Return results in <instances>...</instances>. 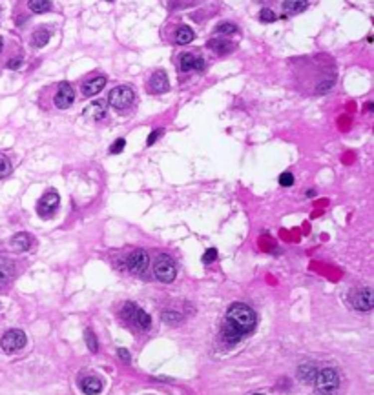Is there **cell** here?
<instances>
[{
	"instance_id": "obj_1",
	"label": "cell",
	"mask_w": 374,
	"mask_h": 395,
	"mask_svg": "<svg viewBox=\"0 0 374 395\" xmlns=\"http://www.w3.org/2000/svg\"><path fill=\"white\" fill-rule=\"evenodd\" d=\"M256 322L257 317L250 306L243 304V302L230 304L226 315H224L223 328H221V341L228 346L239 343L246 333H250L256 328Z\"/></svg>"
},
{
	"instance_id": "obj_2",
	"label": "cell",
	"mask_w": 374,
	"mask_h": 395,
	"mask_svg": "<svg viewBox=\"0 0 374 395\" xmlns=\"http://www.w3.org/2000/svg\"><path fill=\"white\" fill-rule=\"evenodd\" d=\"M314 388L320 395H332L340 388V375L334 368H321L314 377Z\"/></svg>"
},
{
	"instance_id": "obj_3",
	"label": "cell",
	"mask_w": 374,
	"mask_h": 395,
	"mask_svg": "<svg viewBox=\"0 0 374 395\" xmlns=\"http://www.w3.org/2000/svg\"><path fill=\"white\" fill-rule=\"evenodd\" d=\"M121 315H123V319L128 322V324L135 326L137 330H143V332L152 326L150 315L143 310V308H139V306L135 304V302H126V304L123 306V310H121Z\"/></svg>"
},
{
	"instance_id": "obj_4",
	"label": "cell",
	"mask_w": 374,
	"mask_h": 395,
	"mask_svg": "<svg viewBox=\"0 0 374 395\" xmlns=\"http://www.w3.org/2000/svg\"><path fill=\"white\" fill-rule=\"evenodd\" d=\"M135 102V93L134 90L130 88V86H115L112 91H110V95H108V104L112 106L113 110L117 111H126L130 110Z\"/></svg>"
},
{
	"instance_id": "obj_5",
	"label": "cell",
	"mask_w": 374,
	"mask_h": 395,
	"mask_svg": "<svg viewBox=\"0 0 374 395\" xmlns=\"http://www.w3.org/2000/svg\"><path fill=\"white\" fill-rule=\"evenodd\" d=\"M154 271H155V277H157L161 282H172V280L176 279V275H177L176 263L172 261L170 255L161 253L159 257L155 259Z\"/></svg>"
},
{
	"instance_id": "obj_6",
	"label": "cell",
	"mask_w": 374,
	"mask_h": 395,
	"mask_svg": "<svg viewBox=\"0 0 374 395\" xmlns=\"http://www.w3.org/2000/svg\"><path fill=\"white\" fill-rule=\"evenodd\" d=\"M349 302L353 308L360 311H369L371 308L374 306V295H373V290L371 288H354L351 290L349 293Z\"/></svg>"
},
{
	"instance_id": "obj_7",
	"label": "cell",
	"mask_w": 374,
	"mask_h": 395,
	"mask_svg": "<svg viewBox=\"0 0 374 395\" xmlns=\"http://www.w3.org/2000/svg\"><path fill=\"white\" fill-rule=\"evenodd\" d=\"M0 346H2V350L5 353L18 352V350L26 346V333L22 330H16V328L15 330H7L0 339Z\"/></svg>"
},
{
	"instance_id": "obj_8",
	"label": "cell",
	"mask_w": 374,
	"mask_h": 395,
	"mask_svg": "<svg viewBox=\"0 0 374 395\" xmlns=\"http://www.w3.org/2000/svg\"><path fill=\"white\" fill-rule=\"evenodd\" d=\"M59 204H60V197L57 191L49 190L46 191L40 199H38L37 202V213L42 219H48V217H51L55 213V211L59 210Z\"/></svg>"
},
{
	"instance_id": "obj_9",
	"label": "cell",
	"mask_w": 374,
	"mask_h": 395,
	"mask_svg": "<svg viewBox=\"0 0 374 395\" xmlns=\"http://www.w3.org/2000/svg\"><path fill=\"white\" fill-rule=\"evenodd\" d=\"M148 263H150V259H148V253H146L145 250H134V252L130 253L128 261H126V268H128L132 273L141 275L146 271Z\"/></svg>"
},
{
	"instance_id": "obj_10",
	"label": "cell",
	"mask_w": 374,
	"mask_h": 395,
	"mask_svg": "<svg viewBox=\"0 0 374 395\" xmlns=\"http://www.w3.org/2000/svg\"><path fill=\"white\" fill-rule=\"evenodd\" d=\"M55 106L59 110H68L71 104L75 102V91L71 88L70 82H60L59 88H57V93H55Z\"/></svg>"
},
{
	"instance_id": "obj_11",
	"label": "cell",
	"mask_w": 374,
	"mask_h": 395,
	"mask_svg": "<svg viewBox=\"0 0 374 395\" xmlns=\"http://www.w3.org/2000/svg\"><path fill=\"white\" fill-rule=\"evenodd\" d=\"M170 90V82H168V77L163 69H157L152 73V77L148 79V93L152 95H163L166 91Z\"/></svg>"
},
{
	"instance_id": "obj_12",
	"label": "cell",
	"mask_w": 374,
	"mask_h": 395,
	"mask_svg": "<svg viewBox=\"0 0 374 395\" xmlns=\"http://www.w3.org/2000/svg\"><path fill=\"white\" fill-rule=\"evenodd\" d=\"M179 68H181L183 73H188V71H203L204 58L197 57V55H193V53H185V55H181Z\"/></svg>"
},
{
	"instance_id": "obj_13",
	"label": "cell",
	"mask_w": 374,
	"mask_h": 395,
	"mask_svg": "<svg viewBox=\"0 0 374 395\" xmlns=\"http://www.w3.org/2000/svg\"><path fill=\"white\" fill-rule=\"evenodd\" d=\"M106 111H108L106 100H95V102H91V104L82 111V117L91 119V121H101V119L106 117Z\"/></svg>"
},
{
	"instance_id": "obj_14",
	"label": "cell",
	"mask_w": 374,
	"mask_h": 395,
	"mask_svg": "<svg viewBox=\"0 0 374 395\" xmlns=\"http://www.w3.org/2000/svg\"><path fill=\"white\" fill-rule=\"evenodd\" d=\"M106 86V77H102V75H99V77H93V79H90L88 82H84L82 84V95L84 97H93L97 95L99 91H102V88Z\"/></svg>"
},
{
	"instance_id": "obj_15",
	"label": "cell",
	"mask_w": 374,
	"mask_h": 395,
	"mask_svg": "<svg viewBox=\"0 0 374 395\" xmlns=\"http://www.w3.org/2000/svg\"><path fill=\"white\" fill-rule=\"evenodd\" d=\"M9 248L13 252H27L31 248V237L27 233H15L9 239Z\"/></svg>"
},
{
	"instance_id": "obj_16",
	"label": "cell",
	"mask_w": 374,
	"mask_h": 395,
	"mask_svg": "<svg viewBox=\"0 0 374 395\" xmlns=\"http://www.w3.org/2000/svg\"><path fill=\"white\" fill-rule=\"evenodd\" d=\"M80 390L84 392L86 395H97L102 390V383L99 377L95 375H88L84 379L80 381Z\"/></svg>"
},
{
	"instance_id": "obj_17",
	"label": "cell",
	"mask_w": 374,
	"mask_h": 395,
	"mask_svg": "<svg viewBox=\"0 0 374 395\" xmlns=\"http://www.w3.org/2000/svg\"><path fill=\"white\" fill-rule=\"evenodd\" d=\"M208 48L217 55H228V53L234 51L235 46L228 38H212V40H208Z\"/></svg>"
},
{
	"instance_id": "obj_18",
	"label": "cell",
	"mask_w": 374,
	"mask_h": 395,
	"mask_svg": "<svg viewBox=\"0 0 374 395\" xmlns=\"http://www.w3.org/2000/svg\"><path fill=\"white\" fill-rule=\"evenodd\" d=\"M13 264L7 259H0V290H4L9 284L11 277H13Z\"/></svg>"
},
{
	"instance_id": "obj_19",
	"label": "cell",
	"mask_w": 374,
	"mask_h": 395,
	"mask_svg": "<svg viewBox=\"0 0 374 395\" xmlns=\"http://www.w3.org/2000/svg\"><path fill=\"white\" fill-rule=\"evenodd\" d=\"M49 38H51V29H49V27H38V29H35V33H33L31 44L35 48H44V46L49 42Z\"/></svg>"
},
{
	"instance_id": "obj_20",
	"label": "cell",
	"mask_w": 374,
	"mask_h": 395,
	"mask_svg": "<svg viewBox=\"0 0 374 395\" xmlns=\"http://www.w3.org/2000/svg\"><path fill=\"white\" fill-rule=\"evenodd\" d=\"M318 374V370L312 363H307V364H301L298 368V379L310 385V383H314V377Z\"/></svg>"
},
{
	"instance_id": "obj_21",
	"label": "cell",
	"mask_w": 374,
	"mask_h": 395,
	"mask_svg": "<svg viewBox=\"0 0 374 395\" xmlns=\"http://www.w3.org/2000/svg\"><path fill=\"white\" fill-rule=\"evenodd\" d=\"M309 2L307 0H283V11L285 13H301L307 9Z\"/></svg>"
},
{
	"instance_id": "obj_22",
	"label": "cell",
	"mask_w": 374,
	"mask_h": 395,
	"mask_svg": "<svg viewBox=\"0 0 374 395\" xmlns=\"http://www.w3.org/2000/svg\"><path fill=\"white\" fill-rule=\"evenodd\" d=\"M193 38H195V35H193V31L188 26H181L179 29H177V33H176V42L181 44V46H185V44H190Z\"/></svg>"
},
{
	"instance_id": "obj_23",
	"label": "cell",
	"mask_w": 374,
	"mask_h": 395,
	"mask_svg": "<svg viewBox=\"0 0 374 395\" xmlns=\"http://www.w3.org/2000/svg\"><path fill=\"white\" fill-rule=\"evenodd\" d=\"M27 7L31 13L40 15V13H46V11L51 9V2L49 0H27Z\"/></svg>"
},
{
	"instance_id": "obj_24",
	"label": "cell",
	"mask_w": 374,
	"mask_h": 395,
	"mask_svg": "<svg viewBox=\"0 0 374 395\" xmlns=\"http://www.w3.org/2000/svg\"><path fill=\"white\" fill-rule=\"evenodd\" d=\"M161 319H163L166 324H170V326H179V324L185 321L181 313H179V311H174V310H165L161 313Z\"/></svg>"
},
{
	"instance_id": "obj_25",
	"label": "cell",
	"mask_w": 374,
	"mask_h": 395,
	"mask_svg": "<svg viewBox=\"0 0 374 395\" xmlns=\"http://www.w3.org/2000/svg\"><path fill=\"white\" fill-rule=\"evenodd\" d=\"M215 33L217 35H235L237 33V26L235 24H232V22H223V24H219V26L215 27Z\"/></svg>"
},
{
	"instance_id": "obj_26",
	"label": "cell",
	"mask_w": 374,
	"mask_h": 395,
	"mask_svg": "<svg viewBox=\"0 0 374 395\" xmlns=\"http://www.w3.org/2000/svg\"><path fill=\"white\" fill-rule=\"evenodd\" d=\"M84 339H86V344H88V350H90L91 353H97V350H99V343H97L95 333L91 332L90 328H88V330H86V333H84Z\"/></svg>"
},
{
	"instance_id": "obj_27",
	"label": "cell",
	"mask_w": 374,
	"mask_h": 395,
	"mask_svg": "<svg viewBox=\"0 0 374 395\" xmlns=\"http://www.w3.org/2000/svg\"><path fill=\"white\" fill-rule=\"evenodd\" d=\"M11 169H13V166H11L9 158L4 157V155H0V179H5V177L11 173Z\"/></svg>"
},
{
	"instance_id": "obj_28",
	"label": "cell",
	"mask_w": 374,
	"mask_h": 395,
	"mask_svg": "<svg viewBox=\"0 0 374 395\" xmlns=\"http://www.w3.org/2000/svg\"><path fill=\"white\" fill-rule=\"evenodd\" d=\"M259 20H261L263 24H270V22L276 20V13H274L272 9H268V7H263V9L259 11Z\"/></svg>"
},
{
	"instance_id": "obj_29",
	"label": "cell",
	"mask_w": 374,
	"mask_h": 395,
	"mask_svg": "<svg viewBox=\"0 0 374 395\" xmlns=\"http://www.w3.org/2000/svg\"><path fill=\"white\" fill-rule=\"evenodd\" d=\"M292 184H294V175L290 173V171H283V173L279 175V186L290 188Z\"/></svg>"
},
{
	"instance_id": "obj_30",
	"label": "cell",
	"mask_w": 374,
	"mask_h": 395,
	"mask_svg": "<svg viewBox=\"0 0 374 395\" xmlns=\"http://www.w3.org/2000/svg\"><path fill=\"white\" fill-rule=\"evenodd\" d=\"M163 135H165V128H157V130H154V132L148 135V140H146V144H148V146H154V144L157 142V140H159Z\"/></svg>"
},
{
	"instance_id": "obj_31",
	"label": "cell",
	"mask_w": 374,
	"mask_h": 395,
	"mask_svg": "<svg viewBox=\"0 0 374 395\" xmlns=\"http://www.w3.org/2000/svg\"><path fill=\"white\" fill-rule=\"evenodd\" d=\"M124 146H126V140H124V138H117V140L110 146V155H119V153L124 149Z\"/></svg>"
},
{
	"instance_id": "obj_32",
	"label": "cell",
	"mask_w": 374,
	"mask_h": 395,
	"mask_svg": "<svg viewBox=\"0 0 374 395\" xmlns=\"http://www.w3.org/2000/svg\"><path fill=\"white\" fill-rule=\"evenodd\" d=\"M215 259H217V250H215V248H208V250L203 253V263L204 264L214 263Z\"/></svg>"
},
{
	"instance_id": "obj_33",
	"label": "cell",
	"mask_w": 374,
	"mask_h": 395,
	"mask_svg": "<svg viewBox=\"0 0 374 395\" xmlns=\"http://www.w3.org/2000/svg\"><path fill=\"white\" fill-rule=\"evenodd\" d=\"M117 353H119V357H121V361H124V363H130V361H132V355H130V352L126 348H119Z\"/></svg>"
},
{
	"instance_id": "obj_34",
	"label": "cell",
	"mask_w": 374,
	"mask_h": 395,
	"mask_svg": "<svg viewBox=\"0 0 374 395\" xmlns=\"http://www.w3.org/2000/svg\"><path fill=\"white\" fill-rule=\"evenodd\" d=\"M20 64H22V57H15L13 60H9V62H7V68H9V69H18V68H20Z\"/></svg>"
},
{
	"instance_id": "obj_35",
	"label": "cell",
	"mask_w": 374,
	"mask_h": 395,
	"mask_svg": "<svg viewBox=\"0 0 374 395\" xmlns=\"http://www.w3.org/2000/svg\"><path fill=\"white\" fill-rule=\"evenodd\" d=\"M316 195V190H312V188H310L309 191H307V197H314Z\"/></svg>"
},
{
	"instance_id": "obj_36",
	"label": "cell",
	"mask_w": 374,
	"mask_h": 395,
	"mask_svg": "<svg viewBox=\"0 0 374 395\" xmlns=\"http://www.w3.org/2000/svg\"><path fill=\"white\" fill-rule=\"evenodd\" d=\"M2 48H4V38L0 37V51H2Z\"/></svg>"
},
{
	"instance_id": "obj_37",
	"label": "cell",
	"mask_w": 374,
	"mask_h": 395,
	"mask_svg": "<svg viewBox=\"0 0 374 395\" xmlns=\"http://www.w3.org/2000/svg\"><path fill=\"white\" fill-rule=\"evenodd\" d=\"M256 2H265V0H256Z\"/></svg>"
},
{
	"instance_id": "obj_38",
	"label": "cell",
	"mask_w": 374,
	"mask_h": 395,
	"mask_svg": "<svg viewBox=\"0 0 374 395\" xmlns=\"http://www.w3.org/2000/svg\"><path fill=\"white\" fill-rule=\"evenodd\" d=\"M252 395H263V394H252Z\"/></svg>"
},
{
	"instance_id": "obj_39",
	"label": "cell",
	"mask_w": 374,
	"mask_h": 395,
	"mask_svg": "<svg viewBox=\"0 0 374 395\" xmlns=\"http://www.w3.org/2000/svg\"><path fill=\"white\" fill-rule=\"evenodd\" d=\"M108 2H112V0H108Z\"/></svg>"
}]
</instances>
